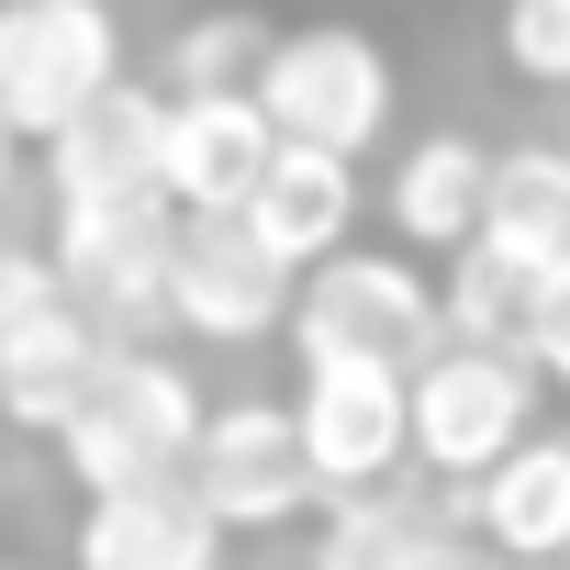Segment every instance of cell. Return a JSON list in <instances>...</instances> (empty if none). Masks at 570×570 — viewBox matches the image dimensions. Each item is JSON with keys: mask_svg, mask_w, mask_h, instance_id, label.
I'll return each mask as SVG.
<instances>
[{"mask_svg": "<svg viewBox=\"0 0 570 570\" xmlns=\"http://www.w3.org/2000/svg\"><path fill=\"white\" fill-rule=\"evenodd\" d=\"M202 425H213V403H202V381H190L179 358H157V347H112L101 381H90V403H79L68 436H57V470L79 481V503L135 492V481H190Z\"/></svg>", "mask_w": 570, "mask_h": 570, "instance_id": "obj_1", "label": "cell"}, {"mask_svg": "<svg viewBox=\"0 0 570 570\" xmlns=\"http://www.w3.org/2000/svg\"><path fill=\"white\" fill-rule=\"evenodd\" d=\"M448 347V292L392 257V246H347L303 279V314H292V358L303 370H425Z\"/></svg>", "mask_w": 570, "mask_h": 570, "instance_id": "obj_2", "label": "cell"}, {"mask_svg": "<svg viewBox=\"0 0 570 570\" xmlns=\"http://www.w3.org/2000/svg\"><path fill=\"white\" fill-rule=\"evenodd\" d=\"M112 90H124L112 0H12V12H0V124L23 146H57Z\"/></svg>", "mask_w": 570, "mask_h": 570, "instance_id": "obj_3", "label": "cell"}, {"mask_svg": "<svg viewBox=\"0 0 570 570\" xmlns=\"http://www.w3.org/2000/svg\"><path fill=\"white\" fill-rule=\"evenodd\" d=\"M537 358H492V347H436L414 370V470L448 492H481L537 425Z\"/></svg>", "mask_w": 570, "mask_h": 570, "instance_id": "obj_4", "label": "cell"}, {"mask_svg": "<svg viewBox=\"0 0 570 570\" xmlns=\"http://www.w3.org/2000/svg\"><path fill=\"white\" fill-rule=\"evenodd\" d=\"M257 112L279 124V146H325V157H370L392 135V57L358 23H292L257 79Z\"/></svg>", "mask_w": 570, "mask_h": 570, "instance_id": "obj_5", "label": "cell"}, {"mask_svg": "<svg viewBox=\"0 0 570 570\" xmlns=\"http://www.w3.org/2000/svg\"><path fill=\"white\" fill-rule=\"evenodd\" d=\"M190 492L213 503V525H224V537H268V525L314 514V503H325V481H314L303 414H292V403H257V392L213 403L202 459H190Z\"/></svg>", "mask_w": 570, "mask_h": 570, "instance_id": "obj_6", "label": "cell"}, {"mask_svg": "<svg viewBox=\"0 0 570 570\" xmlns=\"http://www.w3.org/2000/svg\"><path fill=\"white\" fill-rule=\"evenodd\" d=\"M303 314V268L279 257L246 213L224 224H179V279H168V325L202 347H257V336H292Z\"/></svg>", "mask_w": 570, "mask_h": 570, "instance_id": "obj_7", "label": "cell"}, {"mask_svg": "<svg viewBox=\"0 0 570 570\" xmlns=\"http://www.w3.org/2000/svg\"><path fill=\"white\" fill-rule=\"evenodd\" d=\"M292 414H303V448H314L325 503L392 492L414 470V381L403 370H303Z\"/></svg>", "mask_w": 570, "mask_h": 570, "instance_id": "obj_8", "label": "cell"}, {"mask_svg": "<svg viewBox=\"0 0 570 570\" xmlns=\"http://www.w3.org/2000/svg\"><path fill=\"white\" fill-rule=\"evenodd\" d=\"M57 268H68V303H79L101 336L146 347V336L168 325L179 213H168V202H157V213H68V224H57Z\"/></svg>", "mask_w": 570, "mask_h": 570, "instance_id": "obj_9", "label": "cell"}, {"mask_svg": "<svg viewBox=\"0 0 570 570\" xmlns=\"http://www.w3.org/2000/svg\"><path fill=\"white\" fill-rule=\"evenodd\" d=\"M46 168H57V224L68 213H157L168 202V101H146L124 79L101 112H79L46 146Z\"/></svg>", "mask_w": 570, "mask_h": 570, "instance_id": "obj_10", "label": "cell"}, {"mask_svg": "<svg viewBox=\"0 0 570 570\" xmlns=\"http://www.w3.org/2000/svg\"><path fill=\"white\" fill-rule=\"evenodd\" d=\"M268 168H279V124L257 101H168V213L179 224L246 213Z\"/></svg>", "mask_w": 570, "mask_h": 570, "instance_id": "obj_11", "label": "cell"}, {"mask_svg": "<svg viewBox=\"0 0 570 570\" xmlns=\"http://www.w3.org/2000/svg\"><path fill=\"white\" fill-rule=\"evenodd\" d=\"M79 570H224V525L190 481H135L79 503Z\"/></svg>", "mask_w": 570, "mask_h": 570, "instance_id": "obj_12", "label": "cell"}, {"mask_svg": "<svg viewBox=\"0 0 570 570\" xmlns=\"http://www.w3.org/2000/svg\"><path fill=\"white\" fill-rule=\"evenodd\" d=\"M381 213H392L403 257H459V246H481V224H492V146H481V135H414V146L392 157Z\"/></svg>", "mask_w": 570, "mask_h": 570, "instance_id": "obj_13", "label": "cell"}, {"mask_svg": "<svg viewBox=\"0 0 570 570\" xmlns=\"http://www.w3.org/2000/svg\"><path fill=\"white\" fill-rule=\"evenodd\" d=\"M470 559H492V548H481L448 503H414L403 481L336 503L325 537H314V570H470Z\"/></svg>", "mask_w": 570, "mask_h": 570, "instance_id": "obj_14", "label": "cell"}, {"mask_svg": "<svg viewBox=\"0 0 570 570\" xmlns=\"http://www.w3.org/2000/svg\"><path fill=\"white\" fill-rule=\"evenodd\" d=\"M124 336H101L79 303H57L46 325H23V336H0V414H12L23 436H68V414L90 403V381H101V358H112Z\"/></svg>", "mask_w": 570, "mask_h": 570, "instance_id": "obj_15", "label": "cell"}, {"mask_svg": "<svg viewBox=\"0 0 570 570\" xmlns=\"http://www.w3.org/2000/svg\"><path fill=\"white\" fill-rule=\"evenodd\" d=\"M559 279H570V268H537V257H503V246H459V257L436 268V292H448V347L537 358Z\"/></svg>", "mask_w": 570, "mask_h": 570, "instance_id": "obj_16", "label": "cell"}, {"mask_svg": "<svg viewBox=\"0 0 570 570\" xmlns=\"http://www.w3.org/2000/svg\"><path fill=\"white\" fill-rule=\"evenodd\" d=\"M246 224H257L279 257H292V268L314 279L325 257H347V224H358V157H325V146H279V168L257 179Z\"/></svg>", "mask_w": 570, "mask_h": 570, "instance_id": "obj_17", "label": "cell"}, {"mask_svg": "<svg viewBox=\"0 0 570 570\" xmlns=\"http://www.w3.org/2000/svg\"><path fill=\"white\" fill-rule=\"evenodd\" d=\"M470 537L514 570L570 559V436H525L481 492H470Z\"/></svg>", "mask_w": 570, "mask_h": 570, "instance_id": "obj_18", "label": "cell"}, {"mask_svg": "<svg viewBox=\"0 0 570 570\" xmlns=\"http://www.w3.org/2000/svg\"><path fill=\"white\" fill-rule=\"evenodd\" d=\"M481 246L570 268V146H503L492 157V224H481Z\"/></svg>", "mask_w": 570, "mask_h": 570, "instance_id": "obj_19", "label": "cell"}, {"mask_svg": "<svg viewBox=\"0 0 570 570\" xmlns=\"http://www.w3.org/2000/svg\"><path fill=\"white\" fill-rule=\"evenodd\" d=\"M268 57H279V23L268 12H202L168 46V101H257Z\"/></svg>", "mask_w": 570, "mask_h": 570, "instance_id": "obj_20", "label": "cell"}, {"mask_svg": "<svg viewBox=\"0 0 570 570\" xmlns=\"http://www.w3.org/2000/svg\"><path fill=\"white\" fill-rule=\"evenodd\" d=\"M503 68L525 90H570V0H503Z\"/></svg>", "mask_w": 570, "mask_h": 570, "instance_id": "obj_21", "label": "cell"}, {"mask_svg": "<svg viewBox=\"0 0 570 570\" xmlns=\"http://www.w3.org/2000/svg\"><path fill=\"white\" fill-rule=\"evenodd\" d=\"M57 303H68V268H57V246H23V235H0V336L46 325Z\"/></svg>", "mask_w": 570, "mask_h": 570, "instance_id": "obj_22", "label": "cell"}, {"mask_svg": "<svg viewBox=\"0 0 570 570\" xmlns=\"http://www.w3.org/2000/svg\"><path fill=\"white\" fill-rule=\"evenodd\" d=\"M537 370L570 392V279H559V303H548V336H537Z\"/></svg>", "mask_w": 570, "mask_h": 570, "instance_id": "obj_23", "label": "cell"}, {"mask_svg": "<svg viewBox=\"0 0 570 570\" xmlns=\"http://www.w3.org/2000/svg\"><path fill=\"white\" fill-rule=\"evenodd\" d=\"M12 157H23V135H12V124H0V190H12Z\"/></svg>", "mask_w": 570, "mask_h": 570, "instance_id": "obj_24", "label": "cell"}, {"mask_svg": "<svg viewBox=\"0 0 570 570\" xmlns=\"http://www.w3.org/2000/svg\"><path fill=\"white\" fill-rule=\"evenodd\" d=\"M503 570H514V559H503ZM537 570H570V559H537Z\"/></svg>", "mask_w": 570, "mask_h": 570, "instance_id": "obj_25", "label": "cell"}, {"mask_svg": "<svg viewBox=\"0 0 570 570\" xmlns=\"http://www.w3.org/2000/svg\"><path fill=\"white\" fill-rule=\"evenodd\" d=\"M470 570H503V559H470Z\"/></svg>", "mask_w": 570, "mask_h": 570, "instance_id": "obj_26", "label": "cell"}, {"mask_svg": "<svg viewBox=\"0 0 570 570\" xmlns=\"http://www.w3.org/2000/svg\"><path fill=\"white\" fill-rule=\"evenodd\" d=\"M0 570H23V559H0Z\"/></svg>", "mask_w": 570, "mask_h": 570, "instance_id": "obj_27", "label": "cell"}, {"mask_svg": "<svg viewBox=\"0 0 570 570\" xmlns=\"http://www.w3.org/2000/svg\"><path fill=\"white\" fill-rule=\"evenodd\" d=\"M0 12H12V0H0Z\"/></svg>", "mask_w": 570, "mask_h": 570, "instance_id": "obj_28", "label": "cell"}, {"mask_svg": "<svg viewBox=\"0 0 570 570\" xmlns=\"http://www.w3.org/2000/svg\"><path fill=\"white\" fill-rule=\"evenodd\" d=\"M0 425H12V414H0Z\"/></svg>", "mask_w": 570, "mask_h": 570, "instance_id": "obj_29", "label": "cell"}]
</instances>
